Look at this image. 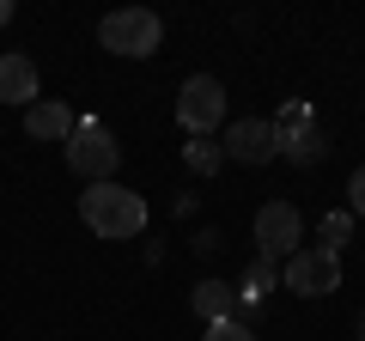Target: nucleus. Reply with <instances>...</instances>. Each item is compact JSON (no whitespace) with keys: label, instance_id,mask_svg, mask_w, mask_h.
<instances>
[{"label":"nucleus","instance_id":"obj_1","mask_svg":"<svg viewBox=\"0 0 365 341\" xmlns=\"http://www.w3.org/2000/svg\"><path fill=\"white\" fill-rule=\"evenodd\" d=\"M79 220L98 238H134L146 225V201L134 195V189H122V183H91L86 195H79Z\"/></svg>","mask_w":365,"mask_h":341},{"label":"nucleus","instance_id":"obj_2","mask_svg":"<svg viewBox=\"0 0 365 341\" xmlns=\"http://www.w3.org/2000/svg\"><path fill=\"white\" fill-rule=\"evenodd\" d=\"M61 146H67V170H73V177H86V183H116L122 146H116V134H110L98 116H79Z\"/></svg>","mask_w":365,"mask_h":341},{"label":"nucleus","instance_id":"obj_3","mask_svg":"<svg viewBox=\"0 0 365 341\" xmlns=\"http://www.w3.org/2000/svg\"><path fill=\"white\" fill-rule=\"evenodd\" d=\"M98 43H104L110 55H128V61H140V55H158L165 25H158L153 6H122V13H110L104 25H98Z\"/></svg>","mask_w":365,"mask_h":341},{"label":"nucleus","instance_id":"obj_4","mask_svg":"<svg viewBox=\"0 0 365 341\" xmlns=\"http://www.w3.org/2000/svg\"><path fill=\"white\" fill-rule=\"evenodd\" d=\"M177 122L189 134H213L225 122V86L213 73H189V79H182V92H177Z\"/></svg>","mask_w":365,"mask_h":341},{"label":"nucleus","instance_id":"obj_5","mask_svg":"<svg viewBox=\"0 0 365 341\" xmlns=\"http://www.w3.org/2000/svg\"><path fill=\"white\" fill-rule=\"evenodd\" d=\"M292 250H304V220L292 201H268V208H256V256H268V263H287Z\"/></svg>","mask_w":365,"mask_h":341},{"label":"nucleus","instance_id":"obj_6","mask_svg":"<svg viewBox=\"0 0 365 341\" xmlns=\"http://www.w3.org/2000/svg\"><path fill=\"white\" fill-rule=\"evenodd\" d=\"M280 275H287L292 292H304V299H329V292L341 287V256L335 250H292L287 263H280Z\"/></svg>","mask_w":365,"mask_h":341},{"label":"nucleus","instance_id":"obj_7","mask_svg":"<svg viewBox=\"0 0 365 341\" xmlns=\"http://www.w3.org/2000/svg\"><path fill=\"white\" fill-rule=\"evenodd\" d=\"M220 153L237 158V165H268V158H280V134H274V122L244 116V122H232L220 134Z\"/></svg>","mask_w":365,"mask_h":341},{"label":"nucleus","instance_id":"obj_8","mask_svg":"<svg viewBox=\"0 0 365 341\" xmlns=\"http://www.w3.org/2000/svg\"><path fill=\"white\" fill-rule=\"evenodd\" d=\"M0 104H37V61L25 55H0Z\"/></svg>","mask_w":365,"mask_h":341},{"label":"nucleus","instance_id":"obj_9","mask_svg":"<svg viewBox=\"0 0 365 341\" xmlns=\"http://www.w3.org/2000/svg\"><path fill=\"white\" fill-rule=\"evenodd\" d=\"M73 110L67 104H55V98H37V104L25 110V134L31 141H67V134H73Z\"/></svg>","mask_w":365,"mask_h":341},{"label":"nucleus","instance_id":"obj_10","mask_svg":"<svg viewBox=\"0 0 365 341\" xmlns=\"http://www.w3.org/2000/svg\"><path fill=\"white\" fill-rule=\"evenodd\" d=\"M189 305H195L201 323H225V317H237V287H225V280H201V287L189 292Z\"/></svg>","mask_w":365,"mask_h":341},{"label":"nucleus","instance_id":"obj_11","mask_svg":"<svg viewBox=\"0 0 365 341\" xmlns=\"http://www.w3.org/2000/svg\"><path fill=\"white\" fill-rule=\"evenodd\" d=\"M323 153H329V134H323V122H304V128L280 134V158H292V165H317Z\"/></svg>","mask_w":365,"mask_h":341},{"label":"nucleus","instance_id":"obj_12","mask_svg":"<svg viewBox=\"0 0 365 341\" xmlns=\"http://www.w3.org/2000/svg\"><path fill=\"white\" fill-rule=\"evenodd\" d=\"M280 280V263H268V256H256L250 263V275H244V287H237V305H262V292Z\"/></svg>","mask_w":365,"mask_h":341},{"label":"nucleus","instance_id":"obj_13","mask_svg":"<svg viewBox=\"0 0 365 341\" xmlns=\"http://www.w3.org/2000/svg\"><path fill=\"white\" fill-rule=\"evenodd\" d=\"M182 165L201 170V177H213V170L225 165V153H220V141H213V134H195V141L182 146Z\"/></svg>","mask_w":365,"mask_h":341},{"label":"nucleus","instance_id":"obj_14","mask_svg":"<svg viewBox=\"0 0 365 341\" xmlns=\"http://www.w3.org/2000/svg\"><path fill=\"white\" fill-rule=\"evenodd\" d=\"M304 122H317V110L304 104V98H292V104L274 116V134H292V128H304Z\"/></svg>","mask_w":365,"mask_h":341},{"label":"nucleus","instance_id":"obj_15","mask_svg":"<svg viewBox=\"0 0 365 341\" xmlns=\"http://www.w3.org/2000/svg\"><path fill=\"white\" fill-rule=\"evenodd\" d=\"M207 341H256V329L244 317H225V323H207Z\"/></svg>","mask_w":365,"mask_h":341},{"label":"nucleus","instance_id":"obj_16","mask_svg":"<svg viewBox=\"0 0 365 341\" xmlns=\"http://www.w3.org/2000/svg\"><path fill=\"white\" fill-rule=\"evenodd\" d=\"M347 232H353V213H329V220H323V250H335Z\"/></svg>","mask_w":365,"mask_h":341},{"label":"nucleus","instance_id":"obj_17","mask_svg":"<svg viewBox=\"0 0 365 341\" xmlns=\"http://www.w3.org/2000/svg\"><path fill=\"white\" fill-rule=\"evenodd\" d=\"M347 208H353V213L365 220V165H359V170L347 177Z\"/></svg>","mask_w":365,"mask_h":341},{"label":"nucleus","instance_id":"obj_18","mask_svg":"<svg viewBox=\"0 0 365 341\" xmlns=\"http://www.w3.org/2000/svg\"><path fill=\"white\" fill-rule=\"evenodd\" d=\"M6 19H13V0H0V25H6Z\"/></svg>","mask_w":365,"mask_h":341},{"label":"nucleus","instance_id":"obj_19","mask_svg":"<svg viewBox=\"0 0 365 341\" xmlns=\"http://www.w3.org/2000/svg\"><path fill=\"white\" fill-rule=\"evenodd\" d=\"M359 341H365V317H359Z\"/></svg>","mask_w":365,"mask_h":341}]
</instances>
